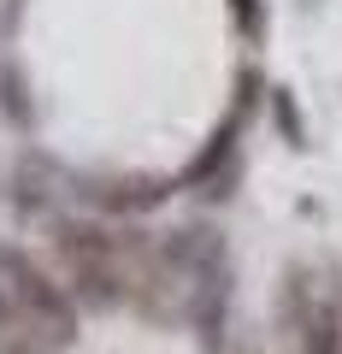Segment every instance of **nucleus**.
Here are the masks:
<instances>
[{
	"mask_svg": "<svg viewBox=\"0 0 342 354\" xmlns=\"http://www.w3.org/2000/svg\"><path fill=\"white\" fill-rule=\"evenodd\" d=\"M53 254L65 266V290L77 295V307H124L130 301V248L124 236H113L106 225L89 218H59L53 225Z\"/></svg>",
	"mask_w": 342,
	"mask_h": 354,
	"instance_id": "1",
	"label": "nucleus"
},
{
	"mask_svg": "<svg viewBox=\"0 0 342 354\" xmlns=\"http://www.w3.org/2000/svg\"><path fill=\"white\" fill-rule=\"evenodd\" d=\"M0 283H6V295L18 301V313L36 330H48L59 348L77 342V295L53 278L48 266H36L24 248H0Z\"/></svg>",
	"mask_w": 342,
	"mask_h": 354,
	"instance_id": "2",
	"label": "nucleus"
},
{
	"mask_svg": "<svg viewBox=\"0 0 342 354\" xmlns=\"http://www.w3.org/2000/svg\"><path fill=\"white\" fill-rule=\"evenodd\" d=\"M236 136H242V106H236V113H230L225 124L213 130V142H207V148L195 153V165L178 177V189H195V183H213V177H218V165H225L230 153H236Z\"/></svg>",
	"mask_w": 342,
	"mask_h": 354,
	"instance_id": "3",
	"label": "nucleus"
},
{
	"mask_svg": "<svg viewBox=\"0 0 342 354\" xmlns=\"http://www.w3.org/2000/svg\"><path fill=\"white\" fill-rule=\"evenodd\" d=\"M272 106H278V118H283V130H289V142H301V118H295L289 88H278V95H272Z\"/></svg>",
	"mask_w": 342,
	"mask_h": 354,
	"instance_id": "4",
	"label": "nucleus"
},
{
	"mask_svg": "<svg viewBox=\"0 0 342 354\" xmlns=\"http://www.w3.org/2000/svg\"><path fill=\"white\" fill-rule=\"evenodd\" d=\"M230 6H236V18H242V30H260V0H230Z\"/></svg>",
	"mask_w": 342,
	"mask_h": 354,
	"instance_id": "5",
	"label": "nucleus"
},
{
	"mask_svg": "<svg viewBox=\"0 0 342 354\" xmlns=\"http://www.w3.org/2000/svg\"><path fill=\"white\" fill-rule=\"evenodd\" d=\"M236 354H260V348H236Z\"/></svg>",
	"mask_w": 342,
	"mask_h": 354,
	"instance_id": "6",
	"label": "nucleus"
},
{
	"mask_svg": "<svg viewBox=\"0 0 342 354\" xmlns=\"http://www.w3.org/2000/svg\"><path fill=\"white\" fill-rule=\"evenodd\" d=\"M0 354H6V342H0Z\"/></svg>",
	"mask_w": 342,
	"mask_h": 354,
	"instance_id": "7",
	"label": "nucleus"
}]
</instances>
